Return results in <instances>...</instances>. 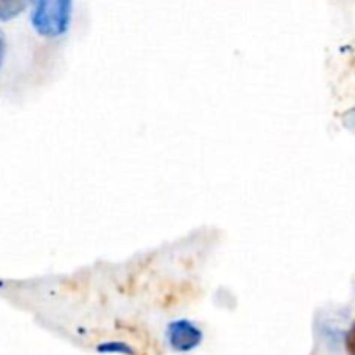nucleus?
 I'll return each mask as SVG.
<instances>
[{
  "label": "nucleus",
  "mask_w": 355,
  "mask_h": 355,
  "mask_svg": "<svg viewBox=\"0 0 355 355\" xmlns=\"http://www.w3.org/2000/svg\"><path fill=\"white\" fill-rule=\"evenodd\" d=\"M167 345L178 354L192 352L202 343L204 333L196 322L189 319H176L169 322L166 329Z\"/></svg>",
  "instance_id": "nucleus-2"
},
{
  "label": "nucleus",
  "mask_w": 355,
  "mask_h": 355,
  "mask_svg": "<svg viewBox=\"0 0 355 355\" xmlns=\"http://www.w3.org/2000/svg\"><path fill=\"white\" fill-rule=\"evenodd\" d=\"M6 39L4 35L0 33V71H2V67H4V61H6Z\"/></svg>",
  "instance_id": "nucleus-6"
},
{
  "label": "nucleus",
  "mask_w": 355,
  "mask_h": 355,
  "mask_svg": "<svg viewBox=\"0 0 355 355\" xmlns=\"http://www.w3.org/2000/svg\"><path fill=\"white\" fill-rule=\"evenodd\" d=\"M30 0H0V23H8L23 15Z\"/></svg>",
  "instance_id": "nucleus-3"
},
{
  "label": "nucleus",
  "mask_w": 355,
  "mask_h": 355,
  "mask_svg": "<svg viewBox=\"0 0 355 355\" xmlns=\"http://www.w3.org/2000/svg\"><path fill=\"white\" fill-rule=\"evenodd\" d=\"M73 0H33L32 21L33 30L44 39L63 37L70 28Z\"/></svg>",
  "instance_id": "nucleus-1"
},
{
  "label": "nucleus",
  "mask_w": 355,
  "mask_h": 355,
  "mask_svg": "<svg viewBox=\"0 0 355 355\" xmlns=\"http://www.w3.org/2000/svg\"><path fill=\"white\" fill-rule=\"evenodd\" d=\"M96 352L103 355H138V352H136L131 345L121 340L103 341V343L98 345Z\"/></svg>",
  "instance_id": "nucleus-4"
},
{
  "label": "nucleus",
  "mask_w": 355,
  "mask_h": 355,
  "mask_svg": "<svg viewBox=\"0 0 355 355\" xmlns=\"http://www.w3.org/2000/svg\"><path fill=\"white\" fill-rule=\"evenodd\" d=\"M345 348H347L348 355H355V320L345 334Z\"/></svg>",
  "instance_id": "nucleus-5"
}]
</instances>
